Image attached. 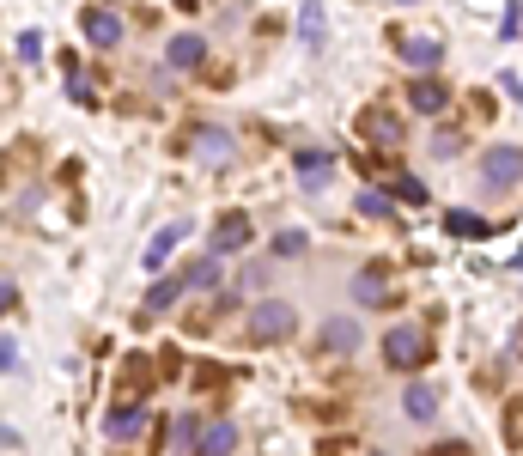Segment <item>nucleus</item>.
I'll return each mask as SVG.
<instances>
[{"label": "nucleus", "instance_id": "18", "mask_svg": "<svg viewBox=\"0 0 523 456\" xmlns=\"http://www.w3.org/2000/svg\"><path fill=\"white\" fill-rule=\"evenodd\" d=\"M323 347L353 353V347H359V323H353V317H329V323H323Z\"/></svg>", "mask_w": 523, "mask_h": 456}, {"label": "nucleus", "instance_id": "23", "mask_svg": "<svg viewBox=\"0 0 523 456\" xmlns=\"http://www.w3.org/2000/svg\"><path fill=\"white\" fill-rule=\"evenodd\" d=\"M390 207H396V201H390L384 189H359V213H365V219H390Z\"/></svg>", "mask_w": 523, "mask_h": 456}, {"label": "nucleus", "instance_id": "30", "mask_svg": "<svg viewBox=\"0 0 523 456\" xmlns=\"http://www.w3.org/2000/svg\"><path fill=\"white\" fill-rule=\"evenodd\" d=\"M0 359H7V377H19V341H13V335L0 341Z\"/></svg>", "mask_w": 523, "mask_h": 456}, {"label": "nucleus", "instance_id": "22", "mask_svg": "<svg viewBox=\"0 0 523 456\" xmlns=\"http://www.w3.org/2000/svg\"><path fill=\"white\" fill-rule=\"evenodd\" d=\"M122 377H128V402H134L146 384H153V377H146V359H140V353H128V359H122Z\"/></svg>", "mask_w": 523, "mask_h": 456}, {"label": "nucleus", "instance_id": "13", "mask_svg": "<svg viewBox=\"0 0 523 456\" xmlns=\"http://www.w3.org/2000/svg\"><path fill=\"white\" fill-rule=\"evenodd\" d=\"M238 450V426L232 420H207L201 438H195V456H232Z\"/></svg>", "mask_w": 523, "mask_h": 456}, {"label": "nucleus", "instance_id": "27", "mask_svg": "<svg viewBox=\"0 0 523 456\" xmlns=\"http://www.w3.org/2000/svg\"><path fill=\"white\" fill-rule=\"evenodd\" d=\"M505 444H511V450H523V402H511V408H505Z\"/></svg>", "mask_w": 523, "mask_h": 456}, {"label": "nucleus", "instance_id": "15", "mask_svg": "<svg viewBox=\"0 0 523 456\" xmlns=\"http://www.w3.org/2000/svg\"><path fill=\"white\" fill-rule=\"evenodd\" d=\"M371 177L384 183V195H390V201H414V207L426 201V183H414L408 171H384V165H378V171H371Z\"/></svg>", "mask_w": 523, "mask_h": 456}, {"label": "nucleus", "instance_id": "3", "mask_svg": "<svg viewBox=\"0 0 523 456\" xmlns=\"http://www.w3.org/2000/svg\"><path fill=\"white\" fill-rule=\"evenodd\" d=\"M298 329V311L286 298H268V304H256L250 311V341H286Z\"/></svg>", "mask_w": 523, "mask_h": 456}, {"label": "nucleus", "instance_id": "32", "mask_svg": "<svg viewBox=\"0 0 523 456\" xmlns=\"http://www.w3.org/2000/svg\"><path fill=\"white\" fill-rule=\"evenodd\" d=\"M371 456H384V450H371Z\"/></svg>", "mask_w": 523, "mask_h": 456}, {"label": "nucleus", "instance_id": "2", "mask_svg": "<svg viewBox=\"0 0 523 456\" xmlns=\"http://www.w3.org/2000/svg\"><path fill=\"white\" fill-rule=\"evenodd\" d=\"M426 353H432V341H426V329H414V323H402V329L384 335V359H390L396 371H420Z\"/></svg>", "mask_w": 523, "mask_h": 456}, {"label": "nucleus", "instance_id": "10", "mask_svg": "<svg viewBox=\"0 0 523 456\" xmlns=\"http://www.w3.org/2000/svg\"><path fill=\"white\" fill-rule=\"evenodd\" d=\"M329 177H335V152H323V146H305V152H298V183H305L311 195H317Z\"/></svg>", "mask_w": 523, "mask_h": 456}, {"label": "nucleus", "instance_id": "19", "mask_svg": "<svg viewBox=\"0 0 523 456\" xmlns=\"http://www.w3.org/2000/svg\"><path fill=\"white\" fill-rule=\"evenodd\" d=\"M183 232H189V225H183V219H177V225H165V232H159L153 244H146V268H159V262H165V256H171V250L183 244Z\"/></svg>", "mask_w": 523, "mask_h": 456}, {"label": "nucleus", "instance_id": "24", "mask_svg": "<svg viewBox=\"0 0 523 456\" xmlns=\"http://www.w3.org/2000/svg\"><path fill=\"white\" fill-rule=\"evenodd\" d=\"M13 49H19V61L31 67V61H43V31H19L13 37Z\"/></svg>", "mask_w": 523, "mask_h": 456}, {"label": "nucleus", "instance_id": "20", "mask_svg": "<svg viewBox=\"0 0 523 456\" xmlns=\"http://www.w3.org/2000/svg\"><path fill=\"white\" fill-rule=\"evenodd\" d=\"M183 286H189V280H177V274H171V280H159L153 292H146V311H171V304L183 298Z\"/></svg>", "mask_w": 523, "mask_h": 456}, {"label": "nucleus", "instance_id": "12", "mask_svg": "<svg viewBox=\"0 0 523 456\" xmlns=\"http://www.w3.org/2000/svg\"><path fill=\"white\" fill-rule=\"evenodd\" d=\"M402 61L420 67V73H432V67L444 61V43H438L432 31H414V37H402Z\"/></svg>", "mask_w": 523, "mask_h": 456}, {"label": "nucleus", "instance_id": "31", "mask_svg": "<svg viewBox=\"0 0 523 456\" xmlns=\"http://www.w3.org/2000/svg\"><path fill=\"white\" fill-rule=\"evenodd\" d=\"M426 456H469L463 444H438V450H426Z\"/></svg>", "mask_w": 523, "mask_h": 456}, {"label": "nucleus", "instance_id": "9", "mask_svg": "<svg viewBox=\"0 0 523 456\" xmlns=\"http://www.w3.org/2000/svg\"><path fill=\"white\" fill-rule=\"evenodd\" d=\"M408 98H414V110H420V116H444V110H451V86L432 80V73H420V80L408 86Z\"/></svg>", "mask_w": 523, "mask_h": 456}, {"label": "nucleus", "instance_id": "28", "mask_svg": "<svg viewBox=\"0 0 523 456\" xmlns=\"http://www.w3.org/2000/svg\"><path fill=\"white\" fill-rule=\"evenodd\" d=\"M274 250H280V256H305V232H280Z\"/></svg>", "mask_w": 523, "mask_h": 456}, {"label": "nucleus", "instance_id": "29", "mask_svg": "<svg viewBox=\"0 0 523 456\" xmlns=\"http://www.w3.org/2000/svg\"><path fill=\"white\" fill-rule=\"evenodd\" d=\"M499 31H505V37H517V31H523V7H517V0H511V7H505V19H499Z\"/></svg>", "mask_w": 523, "mask_h": 456}, {"label": "nucleus", "instance_id": "26", "mask_svg": "<svg viewBox=\"0 0 523 456\" xmlns=\"http://www.w3.org/2000/svg\"><path fill=\"white\" fill-rule=\"evenodd\" d=\"M67 98H80V104L92 98V86H86V67L73 61V55H67Z\"/></svg>", "mask_w": 523, "mask_h": 456}, {"label": "nucleus", "instance_id": "11", "mask_svg": "<svg viewBox=\"0 0 523 456\" xmlns=\"http://www.w3.org/2000/svg\"><path fill=\"white\" fill-rule=\"evenodd\" d=\"M353 298H359V304H371V311H384V304H396V286H390V274H384V268H365V274L353 280Z\"/></svg>", "mask_w": 523, "mask_h": 456}, {"label": "nucleus", "instance_id": "7", "mask_svg": "<svg viewBox=\"0 0 523 456\" xmlns=\"http://www.w3.org/2000/svg\"><path fill=\"white\" fill-rule=\"evenodd\" d=\"M250 244V213H219V225H213V256H232V250H244Z\"/></svg>", "mask_w": 523, "mask_h": 456}, {"label": "nucleus", "instance_id": "5", "mask_svg": "<svg viewBox=\"0 0 523 456\" xmlns=\"http://www.w3.org/2000/svg\"><path fill=\"white\" fill-rule=\"evenodd\" d=\"M183 146L195 152L201 165H213V171H219V165H232V140H226V128H207V122H201V128H189Z\"/></svg>", "mask_w": 523, "mask_h": 456}, {"label": "nucleus", "instance_id": "21", "mask_svg": "<svg viewBox=\"0 0 523 456\" xmlns=\"http://www.w3.org/2000/svg\"><path fill=\"white\" fill-rule=\"evenodd\" d=\"M298 37H305V43H323V7H317V0H305V7H298Z\"/></svg>", "mask_w": 523, "mask_h": 456}, {"label": "nucleus", "instance_id": "14", "mask_svg": "<svg viewBox=\"0 0 523 456\" xmlns=\"http://www.w3.org/2000/svg\"><path fill=\"white\" fill-rule=\"evenodd\" d=\"M207 61V37H171L165 43V67L171 73H189V67H201Z\"/></svg>", "mask_w": 523, "mask_h": 456}, {"label": "nucleus", "instance_id": "16", "mask_svg": "<svg viewBox=\"0 0 523 456\" xmlns=\"http://www.w3.org/2000/svg\"><path fill=\"white\" fill-rule=\"evenodd\" d=\"M444 232H457V238L481 244V238H493V225H487L481 213H469V207H451V213H444Z\"/></svg>", "mask_w": 523, "mask_h": 456}, {"label": "nucleus", "instance_id": "8", "mask_svg": "<svg viewBox=\"0 0 523 456\" xmlns=\"http://www.w3.org/2000/svg\"><path fill=\"white\" fill-rule=\"evenodd\" d=\"M104 432H110L116 444H134V438L146 432V408H140V402H116V408L104 414Z\"/></svg>", "mask_w": 523, "mask_h": 456}, {"label": "nucleus", "instance_id": "17", "mask_svg": "<svg viewBox=\"0 0 523 456\" xmlns=\"http://www.w3.org/2000/svg\"><path fill=\"white\" fill-rule=\"evenodd\" d=\"M402 414H408V420H432V414H438V390H432V384H408V390H402Z\"/></svg>", "mask_w": 523, "mask_h": 456}, {"label": "nucleus", "instance_id": "25", "mask_svg": "<svg viewBox=\"0 0 523 456\" xmlns=\"http://www.w3.org/2000/svg\"><path fill=\"white\" fill-rule=\"evenodd\" d=\"M183 280H189V286H219V256H201Z\"/></svg>", "mask_w": 523, "mask_h": 456}, {"label": "nucleus", "instance_id": "4", "mask_svg": "<svg viewBox=\"0 0 523 456\" xmlns=\"http://www.w3.org/2000/svg\"><path fill=\"white\" fill-rule=\"evenodd\" d=\"M523 177V146H487L481 152V183L487 189H511Z\"/></svg>", "mask_w": 523, "mask_h": 456}, {"label": "nucleus", "instance_id": "6", "mask_svg": "<svg viewBox=\"0 0 523 456\" xmlns=\"http://www.w3.org/2000/svg\"><path fill=\"white\" fill-rule=\"evenodd\" d=\"M80 31H86L98 49H116V43H122V13H116V7H86V13H80Z\"/></svg>", "mask_w": 523, "mask_h": 456}, {"label": "nucleus", "instance_id": "1", "mask_svg": "<svg viewBox=\"0 0 523 456\" xmlns=\"http://www.w3.org/2000/svg\"><path fill=\"white\" fill-rule=\"evenodd\" d=\"M359 140L378 146V152H396V146L408 140V122H402L396 110H384V104H365V110H359Z\"/></svg>", "mask_w": 523, "mask_h": 456}]
</instances>
